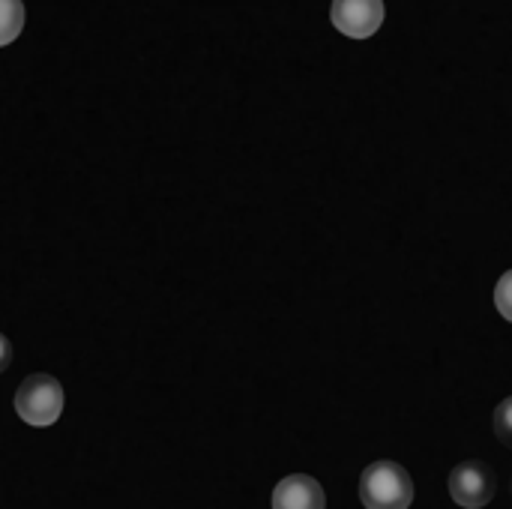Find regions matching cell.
Masks as SVG:
<instances>
[{"label": "cell", "mask_w": 512, "mask_h": 509, "mask_svg": "<svg viewBox=\"0 0 512 509\" xmlns=\"http://www.w3.org/2000/svg\"><path fill=\"white\" fill-rule=\"evenodd\" d=\"M495 306H498V312L512 324V270H507L498 279V285H495Z\"/></svg>", "instance_id": "obj_8"}, {"label": "cell", "mask_w": 512, "mask_h": 509, "mask_svg": "<svg viewBox=\"0 0 512 509\" xmlns=\"http://www.w3.org/2000/svg\"><path fill=\"white\" fill-rule=\"evenodd\" d=\"M360 501L366 509H408L414 480L399 462H372L360 477Z\"/></svg>", "instance_id": "obj_1"}, {"label": "cell", "mask_w": 512, "mask_h": 509, "mask_svg": "<svg viewBox=\"0 0 512 509\" xmlns=\"http://www.w3.org/2000/svg\"><path fill=\"white\" fill-rule=\"evenodd\" d=\"M12 363V342L0 333V372H6Z\"/></svg>", "instance_id": "obj_9"}, {"label": "cell", "mask_w": 512, "mask_h": 509, "mask_svg": "<svg viewBox=\"0 0 512 509\" xmlns=\"http://www.w3.org/2000/svg\"><path fill=\"white\" fill-rule=\"evenodd\" d=\"M330 21L351 39H369L384 24V0H333Z\"/></svg>", "instance_id": "obj_4"}, {"label": "cell", "mask_w": 512, "mask_h": 509, "mask_svg": "<svg viewBox=\"0 0 512 509\" xmlns=\"http://www.w3.org/2000/svg\"><path fill=\"white\" fill-rule=\"evenodd\" d=\"M27 21V9L21 0H0V48L12 45Z\"/></svg>", "instance_id": "obj_6"}, {"label": "cell", "mask_w": 512, "mask_h": 509, "mask_svg": "<svg viewBox=\"0 0 512 509\" xmlns=\"http://www.w3.org/2000/svg\"><path fill=\"white\" fill-rule=\"evenodd\" d=\"M495 489H498L495 471H492V465H486L480 459H468L450 471V495L459 507H489L495 498Z\"/></svg>", "instance_id": "obj_3"}, {"label": "cell", "mask_w": 512, "mask_h": 509, "mask_svg": "<svg viewBox=\"0 0 512 509\" xmlns=\"http://www.w3.org/2000/svg\"><path fill=\"white\" fill-rule=\"evenodd\" d=\"M273 509H327V495L315 477L291 474L273 489Z\"/></svg>", "instance_id": "obj_5"}, {"label": "cell", "mask_w": 512, "mask_h": 509, "mask_svg": "<svg viewBox=\"0 0 512 509\" xmlns=\"http://www.w3.org/2000/svg\"><path fill=\"white\" fill-rule=\"evenodd\" d=\"M63 405H66V396H63L60 381L45 372L24 378L15 390V414L33 429L54 426L63 414Z\"/></svg>", "instance_id": "obj_2"}, {"label": "cell", "mask_w": 512, "mask_h": 509, "mask_svg": "<svg viewBox=\"0 0 512 509\" xmlns=\"http://www.w3.org/2000/svg\"><path fill=\"white\" fill-rule=\"evenodd\" d=\"M495 435L501 438V444L512 447V396L504 399L495 411Z\"/></svg>", "instance_id": "obj_7"}]
</instances>
